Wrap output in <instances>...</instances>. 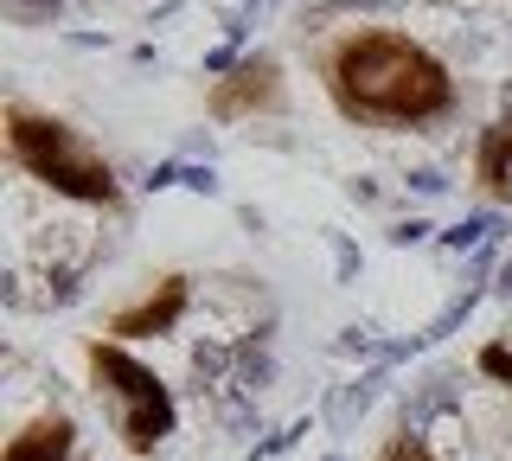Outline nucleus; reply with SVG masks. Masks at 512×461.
I'll return each instance as SVG.
<instances>
[{
    "label": "nucleus",
    "instance_id": "1",
    "mask_svg": "<svg viewBox=\"0 0 512 461\" xmlns=\"http://www.w3.org/2000/svg\"><path fill=\"white\" fill-rule=\"evenodd\" d=\"M320 90L359 129H429L455 116V71L423 39L391 26H352L320 45Z\"/></svg>",
    "mask_w": 512,
    "mask_h": 461
},
{
    "label": "nucleus",
    "instance_id": "2",
    "mask_svg": "<svg viewBox=\"0 0 512 461\" xmlns=\"http://www.w3.org/2000/svg\"><path fill=\"white\" fill-rule=\"evenodd\" d=\"M7 161L39 180L45 193L71 199V205H96V212H122V180L116 167L84 141V129H71L52 109L32 103H7Z\"/></svg>",
    "mask_w": 512,
    "mask_h": 461
},
{
    "label": "nucleus",
    "instance_id": "3",
    "mask_svg": "<svg viewBox=\"0 0 512 461\" xmlns=\"http://www.w3.org/2000/svg\"><path fill=\"white\" fill-rule=\"evenodd\" d=\"M84 365H90L96 404H103V417H109V429H116V442L128 455H154L160 442L180 429L173 385L154 372V365H141L122 340H109V333L84 340Z\"/></svg>",
    "mask_w": 512,
    "mask_h": 461
},
{
    "label": "nucleus",
    "instance_id": "4",
    "mask_svg": "<svg viewBox=\"0 0 512 461\" xmlns=\"http://www.w3.org/2000/svg\"><path fill=\"white\" fill-rule=\"evenodd\" d=\"M205 116L212 122H256V116H288V77L276 52H244V65L224 71L205 90Z\"/></svg>",
    "mask_w": 512,
    "mask_h": 461
},
{
    "label": "nucleus",
    "instance_id": "5",
    "mask_svg": "<svg viewBox=\"0 0 512 461\" xmlns=\"http://www.w3.org/2000/svg\"><path fill=\"white\" fill-rule=\"evenodd\" d=\"M186 308H192V276H186V269H160L135 301H122V308L109 314L103 333L122 340V346L128 340H160V333H173L186 321Z\"/></svg>",
    "mask_w": 512,
    "mask_h": 461
},
{
    "label": "nucleus",
    "instance_id": "6",
    "mask_svg": "<svg viewBox=\"0 0 512 461\" xmlns=\"http://www.w3.org/2000/svg\"><path fill=\"white\" fill-rule=\"evenodd\" d=\"M0 461H84L77 455V417L71 410H39V417L0 449Z\"/></svg>",
    "mask_w": 512,
    "mask_h": 461
},
{
    "label": "nucleus",
    "instance_id": "7",
    "mask_svg": "<svg viewBox=\"0 0 512 461\" xmlns=\"http://www.w3.org/2000/svg\"><path fill=\"white\" fill-rule=\"evenodd\" d=\"M474 186L487 199L512 205V109H500L474 141Z\"/></svg>",
    "mask_w": 512,
    "mask_h": 461
},
{
    "label": "nucleus",
    "instance_id": "8",
    "mask_svg": "<svg viewBox=\"0 0 512 461\" xmlns=\"http://www.w3.org/2000/svg\"><path fill=\"white\" fill-rule=\"evenodd\" d=\"M167 186H186V193H205V199H218L224 193V180H218V167L212 161H160V167H148V193H167Z\"/></svg>",
    "mask_w": 512,
    "mask_h": 461
},
{
    "label": "nucleus",
    "instance_id": "9",
    "mask_svg": "<svg viewBox=\"0 0 512 461\" xmlns=\"http://www.w3.org/2000/svg\"><path fill=\"white\" fill-rule=\"evenodd\" d=\"M493 237H500V218H493V212H468L461 225L442 231V250H487Z\"/></svg>",
    "mask_w": 512,
    "mask_h": 461
},
{
    "label": "nucleus",
    "instance_id": "10",
    "mask_svg": "<svg viewBox=\"0 0 512 461\" xmlns=\"http://www.w3.org/2000/svg\"><path fill=\"white\" fill-rule=\"evenodd\" d=\"M372 461H442V455L429 449L423 429H410V423H404V429H391V436L378 442V455H372Z\"/></svg>",
    "mask_w": 512,
    "mask_h": 461
},
{
    "label": "nucleus",
    "instance_id": "11",
    "mask_svg": "<svg viewBox=\"0 0 512 461\" xmlns=\"http://www.w3.org/2000/svg\"><path fill=\"white\" fill-rule=\"evenodd\" d=\"M474 372L512 391V327L500 333V340H487V346H480V353H474Z\"/></svg>",
    "mask_w": 512,
    "mask_h": 461
},
{
    "label": "nucleus",
    "instance_id": "12",
    "mask_svg": "<svg viewBox=\"0 0 512 461\" xmlns=\"http://www.w3.org/2000/svg\"><path fill=\"white\" fill-rule=\"evenodd\" d=\"M410 180V193H423V199H442L448 193V173L442 167H416V173H404Z\"/></svg>",
    "mask_w": 512,
    "mask_h": 461
},
{
    "label": "nucleus",
    "instance_id": "13",
    "mask_svg": "<svg viewBox=\"0 0 512 461\" xmlns=\"http://www.w3.org/2000/svg\"><path fill=\"white\" fill-rule=\"evenodd\" d=\"M429 231H436L429 218H404V225H391V244H397V250H410V244H423Z\"/></svg>",
    "mask_w": 512,
    "mask_h": 461
},
{
    "label": "nucleus",
    "instance_id": "14",
    "mask_svg": "<svg viewBox=\"0 0 512 461\" xmlns=\"http://www.w3.org/2000/svg\"><path fill=\"white\" fill-rule=\"evenodd\" d=\"M346 193L359 199V205H372V199H378V186H372V180H346Z\"/></svg>",
    "mask_w": 512,
    "mask_h": 461
},
{
    "label": "nucleus",
    "instance_id": "15",
    "mask_svg": "<svg viewBox=\"0 0 512 461\" xmlns=\"http://www.w3.org/2000/svg\"><path fill=\"white\" fill-rule=\"evenodd\" d=\"M493 289H500V295H506V301H512V257H506V263H500V269H493Z\"/></svg>",
    "mask_w": 512,
    "mask_h": 461
}]
</instances>
